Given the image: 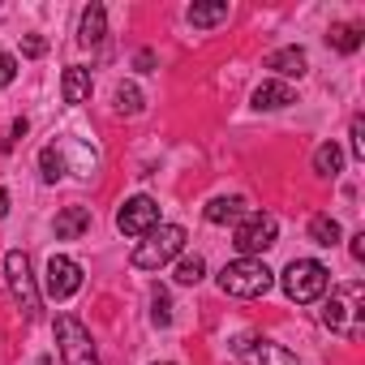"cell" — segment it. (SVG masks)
<instances>
[{"instance_id": "5b68a950", "label": "cell", "mask_w": 365, "mask_h": 365, "mask_svg": "<svg viewBox=\"0 0 365 365\" xmlns=\"http://www.w3.org/2000/svg\"><path fill=\"white\" fill-rule=\"evenodd\" d=\"M5 275H9V292H14L18 309L35 322L43 305H39V288H35V275H31V258H26V250H9V254H5Z\"/></svg>"}, {"instance_id": "e0dca14e", "label": "cell", "mask_w": 365, "mask_h": 365, "mask_svg": "<svg viewBox=\"0 0 365 365\" xmlns=\"http://www.w3.org/2000/svg\"><path fill=\"white\" fill-rule=\"evenodd\" d=\"M339 237H344L339 220H331V215H314V220H309V241H314V245L331 250V245H339Z\"/></svg>"}, {"instance_id": "4fadbf2b", "label": "cell", "mask_w": 365, "mask_h": 365, "mask_svg": "<svg viewBox=\"0 0 365 365\" xmlns=\"http://www.w3.org/2000/svg\"><path fill=\"white\" fill-rule=\"evenodd\" d=\"M288 103H297V91L288 82H262L254 91V108L258 112H275V108H288Z\"/></svg>"}, {"instance_id": "f1b7e54d", "label": "cell", "mask_w": 365, "mask_h": 365, "mask_svg": "<svg viewBox=\"0 0 365 365\" xmlns=\"http://www.w3.org/2000/svg\"><path fill=\"white\" fill-rule=\"evenodd\" d=\"M5 215H9V194L0 190V220H5Z\"/></svg>"}, {"instance_id": "f546056e", "label": "cell", "mask_w": 365, "mask_h": 365, "mask_svg": "<svg viewBox=\"0 0 365 365\" xmlns=\"http://www.w3.org/2000/svg\"><path fill=\"white\" fill-rule=\"evenodd\" d=\"M155 365H172V361H155Z\"/></svg>"}, {"instance_id": "9a60e30c", "label": "cell", "mask_w": 365, "mask_h": 365, "mask_svg": "<svg viewBox=\"0 0 365 365\" xmlns=\"http://www.w3.org/2000/svg\"><path fill=\"white\" fill-rule=\"evenodd\" d=\"M305 65H309V61H305V52H301V48H279V52H271V56H267V69H275L279 78H301V73H305Z\"/></svg>"}, {"instance_id": "4316f807", "label": "cell", "mask_w": 365, "mask_h": 365, "mask_svg": "<svg viewBox=\"0 0 365 365\" xmlns=\"http://www.w3.org/2000/svg\"><path fill=\"white\" fill-rule=\"evenodd\" d=\"M43 52H48V39H43V35H26V39H22V56L35 61V56H43Z\"/></svg>"}, {"instance_id": "484cf974", "label": "cell", "mask_w": 365, "mask_h": 365, "mask_svg": "<svg viewBox=\"0 0 365 365\" xmlns=\"http://www.w3.org/2000/svg\"><path fill=\"white\" fill-rule=\"evenodd\" d=\"M352 159H365V120L352 116Z\"/></svg>"}, {"instance_id": "7402d4cb", "label": "cell", "mask_w": 365, "mask_h": 365, "mask_svg": "<svg viewBox=\"0 0 365 365\" xmlns=\"http://www.w3.org/2000/svg\"><path fill=\"white\" fill-rule=\"evenodd\" d=\"M202 275H207V262H202L198 254H190V258L176 262V284H198Z\"/></svg>"}, {"instance_id": "7c38bea8", "label": "cell", "mask_w": 365, "mask_h": 365, "mask_svg": "<svg viewBox=\"0 0 365 365\" xmlns=\"http://www.w3.org/2000/svg\"><path fill=\"white\" fill-rule=\"evenodd\" d=\"M103 35H108V9L99 5V0H91V5L82 9V26H78V39H82L86 48H95V43H103Z\"/></svg>"}, {"instance_id": "83f0119b", "label": "cell", "mask_w": 365, "mask_h": 365, "mask_svg": "<svg viewBox=\"0 0 365 365\" xmlns=\"http://www.w3.org/2000/svg\"><path fill=\"white\" fill-rule=\"evenodd\" d=\"M348 250H352V258H356V262H365V232H356Z\"/></svg>"}, {"instance_id": "52a82bcc", "label": "cell", "mask_w": 365, "mask_h": 365, "mask_svg": "<svg viewBox=\"0 0 365 365\" xmlns=\"http://www.w3.org/2000/svg\"><path fill=\"white\" fill-rule=\"evenodd\" d=\"M116 228H120L125 237H146L150 228H159V202L146 198V194L129 198V202L116 211Z\"/></svg>"}, {"instance_id": "44dd1931", "label": "cell", "mask_w": 365, "mask_h": 365, "mask_svg": "<svg viewBox=\"0 0 365 365\" xmlns=\"http://www.w3.org/2000/svg\"><path fill=\"white\" fill-rule=\"evenodd\" d=\"M327 39H331V48H335V52H344V56H348V52H356V48H361V26H352V22L331 26V35H327Z\"/></svg>"}, {"instance_id": "2e32d148", "label": "cell", "mask_w": 365, "mask_h": 365, "mask_svg": "<svg viewBox=\"0 0 365 365\" xmlns=\"http://www.w3.org/2000/svg\"><path fill=\"white\" fill-rule=\"evenodd\" d=\"M211 224H237L245 215V198H211L207 211H202Z\"/></svg>"}, {"instance_id": "8992f818", "label": "cell", "mask_w": 365, "mask_h": 365, "mask_svg": "<svg viewBox=\"0 0 365 365\" xmlns=\"http://www.w3.org/2000/svg\"><path fill=\"white\" fill-rule=\"evenodd\" d=\"M56 348H61V361L65 365H99L95 339H91V331L73 314H61L56 318Z\"/></svg>"}, {"instance_id": "277c9868", "label": "cell", "mask_w": 365, "mask_h": 365, "mask_svg": "<svg viewBox=\"0 0 365 365\" xmlns=\"http://www.w3.org/2000/svg\"><path fill=\"white\" fill-rule=\"evenodd\" d=\"M275 237H279V220H275L271 211H245V215L237 220L232 245H237V254H241V258H254V254L271 250V245H275Z\"/></svg>"}, {"instance_id": "8fae6325", "label": "cell", "mask_w": 365, "mask_h": 365, "mask_svg": "<svg viewBox=\"0 0 365 365\" xmlns=\"http://www.w3.org/2000/svg\"><path fill=\"white\" fill-rule=\"evenodd\" d=\"M52 232H56V241H78L82 232H91V207H65L52 220Z\"/></svg>"}, {"instance_id": "ffe728a7", "label": "cell", "mask_w": 365, "mask_h": 365, "mask_svg": "<svg viewBox=\"0 0 365 365\" xmlns=\"http://www.w3.org/2000/svg\"><path fill=\"white\" fill-rule=\"evenodd\" d=\"M224 18H228V0H215V5H194V9H190V22L202 26V31H207V26H220Z\"/></svg>"}, {"instance_id": "ba28073f", "label": "cell", "mask_w": 365, "mask_h": 365, "mask_svg": "<svg viewBox=\"0 0 365 365\" xmlns=\"http://www.w3.org/2000/svg\"><path fill=\"white\" fill-rule=\"evenodd\" d=\"M78 288H82V267L73 258H65V254H52L48 258V275H43V292L52 301H69Z\"/></svg>"}, {"instance_id": "30bf717a", "label": "cell", "mask_w": 365, "mask_h": 365, "mask_svg": "<svg viewBox=\"0 0 365 365\" xmlns=\"http://www.w3.org/2000/svg\"><path fill=\"white\" fill-rule=\"evenodd\" d=\"M232 352L245 361V365H301L284 344H271V339H254V335H241L232 344Z\"/></svg>"}, {"instance_id": "d6986e66", "label": "cell", "mask_w": 365, "mask_h": 365, "mask_svg": "<svg viewBox=\"0 0 365 365\" xmlns=\"http://www.w3.org/2000/svg\"><path fill=\"white\" fill-rule=\"evenodd\" d=\"M339 168H344V150H339L335 142H322V146L314 150V172H318V176H339Z\"/></svg>"}, {"instance_id": "9c48e42d", "label": "cell", "mask_w": 365, "mask_h": 365, "mask_svg": "<svg viewBox=\"0 0 365 365\" xmlns=\"http://www.w3.org/2000/svg\"><path fill=\"white\" fill-rule=\"evenodd\" d=\"M356 297H361V284H348L344 292H331V301L322 305V322H327L331 331L348 335V339H356V335H361V331L348 322L352 314H361V309H356Z\"/></svg>"}, {"instance_id": "cb8c5ba5", "label": "cell", "mask_w": 365, "mask_h": 365, "mask_svg": "<svg viewBox=\"0 0 365 365\" xmlns=\"http://www.w3.org/2000/svg\"><path fill=\"white\" fill-rule=\"evenodd\" d=\"M150 305H155V309H150V322H155V327H168V322H172V301H168L163 288H155V301H150Z\"/></svg>"}, {"instance_id": "7a4b0ae2", "label": "cell", "mask_w": 365, "mask_h": 365, "mask_svg": "<svg viewBox=\"0 0 365 365\" xmlns=\"http://www.w3.org/2000/svg\"><path fill=\"white\" fill-rule=\"evenodd\" d=\"M271 284H275V275H271V267H267L262 258H237V262H228V267L220 271V288H224L228 297H241V301L267 297Z\"/></svg>"}, {"instance_id": "5bb4252c", "label": "cell", "mask_w": 365, "mask_h": 365, "mask_svg": "<svg viewBox=\"0 0 365 365\" xmlns=\"http://www.w3.org/2000/svg\"><path fill=\"white\" fill-rule=\"evenodd\" d=\"M61 95H65V103H86L91 99V69L69 65L65 78H61Z\"/></svg>"}, {"instance_id": "6da1fadb", "label": "cell", "mask_w": 365, "mask_h": 365, "mask_svg": "<svg viewBox=\"0 0 365 365\" xmlns=\"http://www.w3.org/2000/svg\"><path fill=\"white\" fill-rule=\"evenodd\" d=\"M180 254H185V228H180V224H159V228H150V232L138 241L133 267H138V271H159V267H168V262L180 258Z\"/></svg>"}, {"instance_id": "ac0fdd59", "label": "cell", "mask_w": 365, "mask_h": 365, "mask_svg": "<svg viewBox=\"0 0 365 365\" xmlns=\"http://www.w3.org/2000/svg\"><path fill=\"white\" fill-rule=\"evenodd\" d=\"M39 168H43V180H48V185H56V180L65 176V146H61V142L43 146V150H39Z\"/></svg>"}, {"instance_id": "603a6c76", "label": "cell", "mask_w": 365, "mask_h": 365, "mask_svg": "<svg viewBox=\"0 0 365 365\" xmlns=\"http://www.w3.org/2000/svg\"><path fill=\"white\" fill-rule=\"evenodd\" d=\"M116 112H120V116H138V112H142V91L120 82V86H116Z\"/></svg>"}, {"instance_id": "3957f363", "label": "cell", "mask_w": 365, "mask_h": 365, "mask_svg": "<svg viewBox=\"0 0 365 365\" xmlns=\"http://www.w3.org/2000/svg\"><path fill=\"white\" fill-rule=\"evenodd\" d=\"M327 288H331V271H327L318 258H292V262H288V271H284V292H288L297 305L318 301Z\"/></svg>"}, {"instance_id": "d4e9b609", "label": "cell", "mask_w": 365, "mask_h": 365, "mask_svg": "<svg viewBox=\"0 0 365 365\" xmlns=\"http://www.w3.org/2000/svg\"><path fill=\"white\" fill-rule=\"evenodd\" d=\"M18 78V56H9V52H0V91H5L9 82Z\"/></svg>"}]
</instances>
